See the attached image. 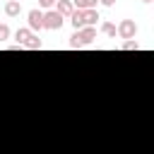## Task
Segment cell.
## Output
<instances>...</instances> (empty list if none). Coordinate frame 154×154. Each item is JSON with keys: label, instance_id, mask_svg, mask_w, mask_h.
<instances>
[{"label": "cell", "instance_id": "6da1fadb", "mask_svg": "<svg viewBox=\"0 0 154 154\" xmlns=\"http://www.w3.org/2000/svg\"><path fill=\"white\" fill-rule=\"evenodd\" d=\"M94 38H96V26H84V29H77L70 36V46L72 48H84V46H91Z\"/></svg>", "mask_w": 154, "mask_h": 154}, {"label": "cell", "instance_id": "7a4b0ae2", "mask_svg": "<svg viewBox=\"0 0 154 154\" xmlns=\"http://www.w3.org/2000/svg\"><path fill=\"white\" fill-rule=\"evenodd\" d=\"M116 36H120V38H125V41L135 38V36H137V24H135V19H123V22L116 26Z\"/></svg>", "mask_w": 154, "mask_h": 154}, {"label": "cell", "instance_id": "3957f363", "mask_svg": "<svg viewBox=\"0 0 154 154\" xmlns=\"http://www.w3.org/2000/svg\"><path fill=\"white\" fill-rule=\"evenodd\" d=\"M63 22H65V19H63L55 10H46V12H43V29H51V31H53V29H60Z\"/></svg>", "mask_w": 154, "mask_h": 154}, {"label": "cell", "instance_id": "277c9868", "mask_svg": "<svg viewBox=\"0 0 154 154\" xmlns=\"http://www.w3.org/2000/svg\"><path fill=\"white\" fill-rule=\"evenodd\" d=\"M26 26L31 29V31H41L43 29V12L38 10V7H34V10H29V14H26Z\"/></svg>", "mask_w": 154, "mask_h": 154}, {"label": "cell", "instance_id": "5b68a950", "mask_svg": "<svg viewBox=\"0 0 154 154\" xmlns=\"http://www.w3.org/2000/svg\"><path fill=\"white\" fill-rule=\"evenodd\" d=\"M31 36H34V31H31L29 26H22V29L14 31V41H17V46H22V48H24V43H26Z\"/></svg>", "mask_w": 154, "mask_h": 154}, {"label": "cell", "instance_id": "8992f818", "mask_svg": "<svg viewBox=\"0 0 154 154\" xmlns=\"http://www.w3.org/2000/svg\"><path fill=\"white\" fill-rule=\"evenodd\" d=\"M72 10H75V7H72L70 0H58V2H55V12H58L63 19H67V17L72 14Z\"/></svg>", "mask_w": 154, "mask_h": 154}, {"label": "cell", "instance_id": "52a82bcc", "mask_svg": "<svg viewBox=\"0 0 154 154\" xmlns=\"http://www.w3.org/2000/svg\"><path fill=\"white\" fill-rule=\"evenodd\" d=\"M67 19H70V24H72L75 31H77V29H84V12H82V10H72V14H70Z\"/></svg>", "mask_w": 154, "mask_h": 154}, {"label": "cell", "instance_id": "ba28073f", "mask_svg": "<svg viewBox=\"0 0 154 154\" xmlns=\"http://www.w3.org/2000/svg\"><path fill=\"white\" fill-rule=\"evenodd\" d=\"M5 14H7V17H19V14H22V2L7 0V2H5Z\"/></svg>", "mask_w": 154, "mask_h": 154}, {"label": "cell", "instance_id": "9c48e42d", "mask_svg": "<svg viewBox=\"0 0 154 154\" xmlns=\"http://www.w3.org/2000/svg\"><path fill=\"white\" fill-rule=\"evenodd\" d=\"M75 10H96V2L99 0H70Z\"/></svg>", "mask_w": 154, "mask_h": 154}, {"label": "cell", "instance_id": "30bf717a", "mask_svg": "<svg viewBox=\"0 0 154 154\" xmlns=\"http://www.w3.org/2000/svg\"><path fill=\"white\" fill-rule=\"evenodd\" d=\"M82 12H84V26H94L96 19H101L99 17V10H82Z\"/></svg>", "mask_w": 154, "mask_h": 154}, {"label": "cell", "instance_id": "8fae6325", "mask_svg": "<svg viewBox=\"0 0 154 154\" xmlns=\"http://www.w3.org/2000/svg\"><path fill=\"white\" fill-rule=\"evenodd\" d=\"M101 34L108 38H116V24L113 22H101Z\"/></svg>", "mask_w": 154, "mask_h": 154}, {"label": "cell", "instance_id": "7c38bea8", "mask_svg": "<svg viewBox=\"0 0 154 154\" xmlns=\"http://www.w3.org/2000/svg\"><path fill=\"white\" fill-rule=\"evenodd\" d=\"M41 46H43V43H41V38H38V36H31V38L24 43V48H29V51H38Z\"/></svg>", "mask_w": 154, "mask_h": 154}, {"label": "cell", "instance_id": "4fadbf2b", "mask_svg": "<svg viewBox=\"0 0 154 154\" xmlns=\"http://www.w3.org/2000/svg\"><path fill=\"white\" fill-rule=\"evenodd\" d=\"M120 51H140V43H137L135 38H130V41H123Z\"/></svg>", "mask_w": 154, "mask_h": 154}, {"label": "cell", "instance_id": "5bb4252c", "mask_svg": "<svg viewBox=\"0 0 154 154\" xmlns=\"http://www.w3.org/2000/svg\"><path fill=\"white\" fill-rule=\"evenodd\" d=\"M10 34H12V31H10V26H7V24H0V43H2V41H7V38H10Z\"/></svg>", "mask_w": 154, "mask_h": 154}, {"label": "cell", "instance_id": "9a60e30c", "mask_svg": "<svg viewBox=\"0 0 154 154\" xmlns=\"http://www.w3.org/2000/svg\"><path fill=\"white\" fill-rule=\"evenodd\" d=\"M55 2H58V0H38V7H41V10H53Z\"/></svg>", "mask_w": 154, "mask_h": 154}, {"label": "cell", "instance_id": "2e32d148", "mask_svg": "<svg viewBox=\"0 0 154 154\" xmlns=\"http://www.w3.org/2000/svg\"><path fill=\"white\" fill-rule=\"evenodd\" d=\"M99 2H101V5H106V7H113V5H116V0H99Z\"/></svg>", "mask_w": 154, "mask_h": 154}, {"label": "cell", "instance_id": "e0dca14e", "mask_svg": "<svg viewBox=\"0 0 154 154\" xmlns=\"http://www.w3.org/2000/svg\"><path fill=\"white\" fill-rule=\"evenodd\" d=\"M142 2H144V5H149V2H152V0H142Z\"/></svg>", "mask_w": 154, "mask_h": 154}, {"label": "cell", "instance_id": "ac0fdd59", "mask_svg": "<svg viewBox=\"0 0 154 154\" xmlns=\"http://www.w3.org/2000/svg\"><path fill=\"white\" fill-rule=\"evenodd\" d=\"M17 2H22V0H17Z\"/></svg>", "mask_w": 154, "mask_h": 154}]
</instances>
